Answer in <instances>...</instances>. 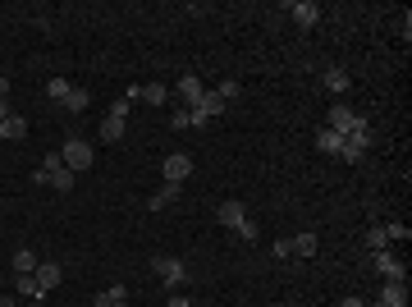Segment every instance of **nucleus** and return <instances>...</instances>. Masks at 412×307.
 <instances>
[{
	"mask_svg": "<svg viewBox=\"0 0 412 307\" xmlns=\"http://www.w3.org/2000/svg\"><path fill=\"white\" fill-rule=\"evenodd\" d=\"M129 110H133V101H115V106H110V115L106 120H101V138H106V143H120L124 138V124H129Z\"/></svg>",
	"mask_w": 412,
	"mask_h": 307,
	"instance_id": "f257e3e1",
	"label": "nucleus"
},
{
	"mask_svg": "<svg viewBox=\"0 0 412 307\" xmlns=\"http://www.w3.org/2000/svg\"><path fill=\"white\" fill-rule=\"evenodd\" d=\"M60 161H65V170L83 175V170H92V147H87L83 138H69V143L60 147Z\"/></svg>",
	"mask_w": 412,
	"mask_h": 307,
	"instance_id": "f03ea898",
	"label": "nucleus"
},
{
	"mask_svg": "<svg viewBox=\"0 0 412 307\" xmlns=\"http://www.w3.org/2000/svg\"><path fill=\"white\" fill-rule=\"evenodd\" d=\"M188 115H193V129H206L211 120H220V115H225V101H220L216 92L206 88V92H202V101H197V106L188 110Z\"/></svg>",
	"mask_w": 412,
	"mask_h": 307,
	"instance_id": "7ed1b4c3",
	"label": "nucleus"
},
{
	"mask_svg": "<svg viewBox=\"0 0 412 307\" xmlns=\"http://www.w3.org/2000/svg\"><path fill=\"white\" fill-rule=\"evenodd\" d=\"M152 271L161 275L170 289H179V285H188V266L179 262V257H152Z\"/></svg>",
	"mask_w": 412,
	"mask_h": 307,
	"instance_id": "20e7f679",
	"label": "nucleus"
},
{
	"mask_svg": "<svg viewBox=\"0 0 412 307\" xmlns=\"http://www.w3.org/2000/svg\"><path fill=\"white\" fill-rule=\"evenodd\" d=\"M362 124H367V120H362L358 110H348V106H330V120H326V129H335L339 138H348V133H358Z\"/></svg>",
	"mask_w": 412,
	"mask_h": 307,
	"instance_id": "39448f33",
	"label": "nucleus"
},
{
	"mask_svg": "<svg viewBox=\"0 0 412 307\" xmlns=\"http://www.w3.org/2000/svg\"><path fill=\"white\" fill-rule=\"evenodd\" d=\"M367 147H371V129H367V124H362L358 133H348V138H344V147H339V161L358 165L362 156H367Z\"/></svg>",
	"mask_w": 412,
	"mask_h": 307,
	"instance_id": "423d86ee",
	"label": "nucleus"
},
{
	"mask_svg": "<svg viewBox=\"0 0 412 307\" xmlns=\"http://www.w3.org/2000/svg\"><path fill=\"white\" fill-rule=\"evenodd\" d=\"M371 262H376V271L385 275L390 285H408V266H403L399 257L390 253V248H385V253H371Z\"/></svg>",
	"mask_w": 412,
	"mask_h": 307,
	"instance_id": "0eeeda50",
	"label": "nucleus"
},
{
	"mask_svg": "<svg viewBox=\"0 0 412 307\" xmlns=\"http://www.w3.org/2000/svg\"><path fill=\"white\" fill-rule=\"evenodd\" d=\"M188 175H193V156H184V152L165 156V184H179V188H184Z\"/></svg>",
	"mask_w": 412,
	"mask_h": 307,
	"instance_id": "6e6552de",
	"label": "nucleus"
},
{
	"mask_svg": "<svg viewBox=\"0 0 412 307\" xmlns=\"http://www.w3.org/2000/svg\"><path fill=\"white\" fill-rule=\"evenodd\" d=\"M289 14H293L298 28H316V23H321V5H316V0H289Z\"/></svg>",
	"mask_w": 412,
	"mask_h": 307,
	"instance_id": "1a4fd4ad",
	"label": "nucleus"
},
{
	"mask_svg": "<svg viewBox=\"0 0 412 307\" xmlns=\"http://www.w3.org/2000/svg\"><path fill=\"white\" fill-rule=\"evenodd\" d=\"M216 220H220V225H229V230L239 234V230H243V220H248V207H243V202H220Z\"/></svg>",
	"mask_w": 412,
	"mask_h": 307,
	"instance_id": "9d476101",
	"label": "nucleus"
},
{
	"mask_svg": "<svg viewBox=\"0 0 412 307\" xmlns=\"http://www.w3.org/2000/svg\"><path fill=\"white\" fill-rule=\"evenodd\" d=\"M33 275H37V289H42V294H51V289L60 285V280H65V271H60L55 262H42V266H37Z\"/></svg>",
	"mask_w": 412,
	"mask_h": 307,
	"instance_id": "9b49d317",
	"label": "nucleus"
},
{
	"mask_svg": "<svg viewBox=\"0 0 412 307\" xmlns=\"http://www.w3.org/2000/svg\"><path fill=\"white\" fill-rule=\"evenodd\" d=\"M202 92H206V88H202V78H193V74L179 78V97H184V106H188V110H193L197 101H202Z\"/></svg>",
	"mask_w": 412,
	"mask_h": 307,
	"instance_id": "f8f14e48",
	"label": "nucleus"
},
{
	"mask_svg": "<svg viewBox=\"0 0 412 307\" xmlns=\"http://www.w3.org/2000/svg\"><path fill=\"white\" fill-rule=\"evenodd\" d=\"M37 266H42V262H37L33 248H14V275H33Z\"/></svg>",
	"mask_w": 412,
	"mask_h": 307,
	"instance_id": "ddd939ff",
	"label": "nucleus"
},
{
	"mask_svg": "<svg viewBox=\"0 0 412 307\" xmlns=\"http://www.w3.org/2000/svg\"><path fill=\"white\" fill-rule=\"evenodd\" d=\"M326 88L335 92V97H344V92L353 88V78H348V69H339V65H335V69H326Z\"/></svg>",
	"mask_w": 412,
	"mask_h": 307,
	"instance_id": "4468645a",
	"label": "nucleus"
},
{
	"mask_svg": "<svg viewBox=\"0 0 412 307\" xmlns=\"http://www.w3.org/2000/svg\"><path fill=\"white\" fill-rule=\"evenodd\" d=\"M380 303H385V307H408V285H390V280H385Z\"/></svg>",
	"mask_w": 412,
	"mask_h": 307,
	"instance_id": "2eb2a0df",
	"label": "nucleus"
},
{
	"mask_svg": "<svg viewBox=\"0 0 412 307\" xmlns=\"http://www.w3.org/2000/svg\"><path fill=\"white\" fill-rule=\"evenodd\" d=\"M14 289H19L23 298H33V303H46V294L37 289V275H14Z\"/></svg>",
	"mask_w": 412,
	"mask_h": 307,
	"instance_id": "dca6fc26",
	"label": "nucleus"
},
{
	"mask_svg": "<svg viewBox=\"0 0 412 307\" xmlns=\"http://www.w3.org/2000/svg\"><path fill=\"white\" fill-rule=\"evenodd\" d=\"M174 198H179V184H161V193H152V198H147V211H161V207H170Z\"/></svg>",
	"mask_w": 412,
	"mask_h": 307,
	"instance_id": "f3484780",
	"label": "nucleus"
},
{
	"mask_svg": "<svg viewBox=\"0 0 412 307\" xmlns=\"http://www.w3.org/2000/svg\"><path fill=\"white\" fill-rule=\"evenodd\" d=\"M0 138H10V143L28 138V120H23V115H10V120H5V129H0Z\"/></svg>",
	"mask_w": 412,
	"mask_h": 307,
	"instance_id": "a211bd4d",
	"label": "nucleus"
},
{
	"mask_svg": "<svg viewBox=\"0 0 412 307\" xmlns=\"http://www.w3.org/2000/svg\"><path fill=\"white\" fill-rule=\"evenodd\" d=\"M316 147H321L326 156H339V147H344V138H339L335 129H321V133H316Z\"/></svg>",
	"mask_w": 412,
	"mask_h": 307,
	"instance_id": "6ab92c4d",
	"label": "nucleus"
},
{
	"mask_svg": "<svg viewBox=\"0 0 412 307\" xmlns=\"http://www.w3.org/2000/svg\"><path fill=\"white\" fill-rule=\"evenodd\" d=\"M390 248V234H385V225H371L367 230V253H385Z\"/></svg>",
	"mask_w": 412,
	"mask_h": 307,
	"instance_id": "aec40b11",
	"label": "nucleus"
},
{
	"mask_svg": "<svg viewBox=\"0 0 412 307\" xmlns=\"http://www.w3.org/2000/svg\"><path fill=\"white\" fill-rule=\"evenodd\" d=\"M87 101H92V97H87V88H74V92H69L65 101H60V110H69V115H78V110H87Z\"/></svg>",
	"mask_w": 412,
	"mask_h": 307,
	"instance_id": "412c9836",
	"label": "nucleus"
},
{
	"mask_svg": "<svg viewBox=\"0 0 412 307\" xmlns=\"http://www.w3.org/2000/svg\"><path fill=\"white\" fill-rule=\"evenodd\" d=\"M69 92H74V83H69V78H51V83H46V97H51L55 106H60V101H65Z\"/></svg>",
	"mask_w": 412,
	"mask_h": 307,
	"instance_id": "4be33fe9",
	"label": "nucleus"
},
{
	"mask_svg": "<svg viewBox=\"0 0 412 307\" xmlns=\"http://www.w3.org/2000/svg\"><path fill=\"white\" fill-rule=\"evenodd\" d=\"M124 298H129V289H124V285H110V289H101V294H97V307H110V303H124Z\"/></svg>",
	"mask_w": 412,
	"mask_h": 307,
	"instance_id": "5701e85b",
	"label": "nucleus"
},
{
	"mask_svg": "<svg viewBox=\"0 0 412 307\" xmlns=\"http://www.w3.org/2000/svg\"><path fill=\"white\" fill-rule=\"evenodd\" d=\"M316 248H321L316 234H298V239H293V253H298V257H316Z\"/></svg>",
	"mask_w": 412,
	"mask_h": 307,
	"instance_id": "b1692460",
	"label": "nucleus"
},
{
	"mask_svg": "<svg viewBox=\"0 0 412 307\" xmlns=\"http://www.w3.org/2000/svg\"><path fill=\"white\" fill-rule=\"evenodd\" d=\"M142 97L152 101V106H165V97H170V88H161V83H147V88H142Z\"/></svg>",
	"mask_w": 412,
	"mask_h": 307,
	"instance_id": "393cba45",
	"label": "nucleus"
},
{
	"mask_svg": "<svg viewBox=\"0 0 412 307\" xmlns=\"http://www.w3.org/2000/svg\"><path fill=\"white\" fill-rule=\"evenodd\" d=\"M170 129H193V115H188V106H179L170 115Z\"/></svg>",
	"mask_w": 412,
	"mask_h": 307,
	"instance_id": "a878e982",
	"label": "nucleus"
},
{
	"mask_svg": "<svg viewBox=\"0 0 412 307\" xmlns=\"http://www.w3.org/2000/svg\"><path fill=\"white\" fill-rule=\"evenodd\" d=\"M385 234H390V243H399V239H408V225L394 220V225H385Z\"/></svg>",
	"mask_w": 412,
	"mask_h": 307,
	"instance_id": "bb28decb",
	"label": "nucleus"
},
{
	"mask_svg": "<svg viewBox=\"0 0 412 307\" xmlns=\"http://www.w3.org/2000/svg\"><path fill=\"white\" fill-rule=\"evenodd\" d=\"M216 97H220V101H234V97H239V83H234V78H229V83H220Z\"/></svg>",
	"mask_w": 412,
	"mask_h": 307,
	"instance_id": "cd10ccee",
	"label": "nucleus"
},
{
	"mask_svg": "<svg viewBox=\"0 0 412 307\" xmlns=\"http://www.w3.org/2000/svg\"><path fill=\"white\" fill-rule=\"evenodd\" d=\"M239 239H243V243H252V239H257V220H252V216L243 220V230H239Z\"/></svg>",
	"mask_w": 412,
	"mask_h": 307,
	"instance_id": "c85d7f7f",
	"label": "nucleus"
},
{
	"mask_svg": "<svg viewBox=\"0 0 412 307\" xmlns=\"http://www.w3.org/2000/svg\"><path fill=\"white\" fill-rule=\"evenodd\" d=\"M271 253H275V257H289V253H293V239H280V243L271 248Z\"/></svg>",
	"mask_w": 412,
	"mask_h": 307,
	"instance_id": "c756f323",
	"label": "nucleus"
},
{
	"mask_svg": "<svg viewBox=\"0 0 412 307\" xmlns=\"http://www.w3.org/2000/svg\"><path fill=\"white\" fill-rule=\"evenodd\" d=\"M165 307H193V303H188L184 294H170V303H165Z\"/></svg>",
	"mask_w": 412,
	"mask_h": 307,
	"instance_id": "7c9ffc66",
	"label": "nucleus"
},
{
	"mask_svg": "<svg viewBox=\"0 0 412 307\" xmlns=\"http://www.w3.org/2000/svg\"><path fill=\"white\" fill-rule=\"evenodd\" d=\"M339 307H367V303H362L358 294H348V298H344V303H339Z\"/></svg>",
	"mask_w": 412,
	"mask_h": 307,
	"instance_id": "2f4dec72",
	"label": "nucleus"
},
{
	"mask_svg": "<svg viewBox=\"0 0 412 307\" xmlns=\"http://www.w3.org/2000/svg\"><path fill=\"white\" fill-rule=\"evenodd\" d=\"M5 97H10V78L0 74V101H5Z\"/></svg>",
	"mask_w": 412,
	"mask_h": 307,
	"instance_id": "473e14b6",
	"label": "nucleus"
},
{
	"mask_svg": "<svg viewBox=\"0 0 412 307\" xmlns=\"http://www.w3.org/2000/svg\"><path fill=\"white\" fill-rule=\"evenodd\" d=\"M0 120H10V106H5V101H0Z\"/></svg>",
	"mask_w": 412,
	"mask_h": 307,
	"instance_id": "72a5a7b5",
	"label": "nucleus"
},
{
	"mask_svg": "<svg viewBox=\"0 0 412 307\" xmlns=\"http://www.w3.org/2000/svg\"><path fill=\"white\" fill-rule=\"evenodd\" d=\"M0 307H19V303H14V298H0Z\"/></svg>",
	"mask_w": 412,
	"mask_h": 307,
	"instance_id": "f704fd0d",
	"label": "nucleus"
},
{
	"mask_svg": "<svg viewBox=\"0 0 412 307\" xmlns=\"http://www.w3.org/2000/svg\"><path fill=\"white\" fill-rule=\"evenodd\" d=\"M110 307H129V298H124V303H110Z\"/></svg>",
	"mask_w": 412,
	"mask_h": 307,
	"instance_id": "c9c22d12",
	"label": "nucleus"
},
{
	"mask_svg": "<svg viewBox=\"0 0 412 307\" xmlns=\"http://www.w3.org/2000/svg\"><path fill=\"white\" fill-rule=\"evenodd\" d=\"M371 307H385V303H371Z\"/></svg>",
	"mask_w": 412,
	"mask_h": 307,
	"instance_id": "e433bc0d",
	"label": "nucleus"
},
{
	"mask_svg": "<svg viewBox=\"0 0 412 307\" xmlns=\"http://www.w3.org/2000/svg\"><path fill=\"white\" fill-rule=\"evenodd\" d=\"M0 129H5V120H0Z\"/></svg>",
	"mask_w": 412,
	"mask_h": 307,
	"instance_id": "4c0bfd02",
	"label": "nucleus"
},
{
	"mask_svg": "<svg viewBox=\"0 0 412 307\" xmlns=\"http://www.w3.org/2000/svg\"><path fill=\"white\" fill-rule=\"evenodd\" d=\"M193 307H202V303H193Z\"/></svg>",
	"mask_w": 412,
	"mask_h": 307,
	"instance_id": "58836bf2",
	"label": "nucleus"
}]
</instances>
